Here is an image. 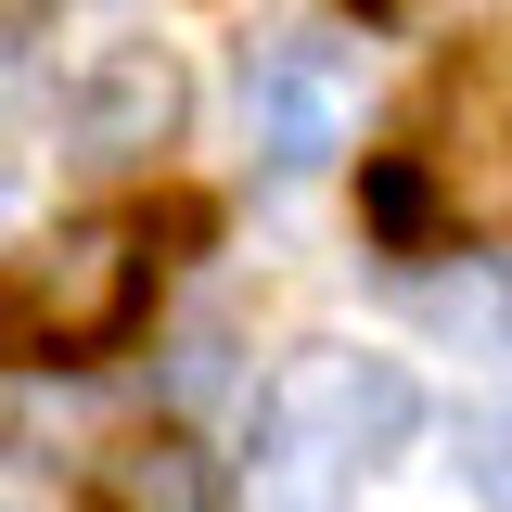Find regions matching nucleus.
<instances>
[{"label": "nucleus", "mask_w": 512, "mask_h": 512, "mask_svg": "<svg viewBox=\"0 0 512 512\" xmlns=\"http://www.w3.org/2000/svg\"><path fill=\"white\" fill-rule=\"evenodd\" d=\"M103 512H218V487H205V461L180 436H141L103 461Z\"/></svg>", "instance_id": "nucleus-6"}, {"label": "nucleus", "mask_w": 512, "mask_h": 512, "mask_svg": "<svg viewBox=\"0 0 512 512\" xmlns=\"http://www.w3.org/2000/svg\"><path fill=\"white\" fill-rule=\"evenodd\" d=\"M423 436V384L372 346H295L256 397V512H346V487Z\"/></svg>", "instance_id": "nucleus-1"}, {"label": "nucleus", "mask_w": 512, "mask_h": 512, "mask_svg": "<svg viewBox=\"0 0 512 512\" xmlns=\"http://www.w3.org/2000/svg\"><path fill=\"white\" fill-rule=\"evenodd\" d=\"M410 308H423V333L461 346V359H512V269H500V256L423 269V282H410Z\"/></svg>", "instance_id": "nucleus-5"}, {"label": "nucleus", "mask_w": 512, "mask_h": 512, "mask_svg": "<svg viewBox=\"0 0 512 512\" xmlns=\"http://www.w3.org/2000/svg\"><path fill=\"white\" fill-rule=\"evenodd\" d=\"M359 13H397V0H359Z\"/></svg>", "instance_id": "nucleus-10"}, {"label": "nucleus", "mask_w": 512, "mask_h": 512, "mask_svg": "<svg viewBox=\"0 0 512 512\" xmlns=\"http://www.w3.org/2000/svg\"><path fill=\"white\" fill-rule=\"evenodd\" d=\"M141 295H154V256L128 218H77L64 244H39L26 269V333L64 346V359H90V346H128L141 333Z\"/></svg>", "instance_id": "nucleus-3"}, {"label": "nucleus", "mask_w": 512, "mask_h": 512, "mask_svg": "<svg viewBox=\"0 0 512 512\" xmlns=\"http://www.w3.org/2000/svg\"><path fill=\"white\" fill-rule=\"evenodd\" d=\"M192 116L180 90V52H154V39H116V52H90L64 77V141L90 154V167H128V154H167Z\"/></svg>", "instance_id": "nucleus-4"}, {"label": "nucleus", "mask_w": 512, "mask_h": 512, "mask_svg": "<svg viewBox=\"0 0 512 512\" xmlns=\"http://www.w3.org/2000/svg\"><path fill=\"white\" fill-rule=\"evenodd\" d=\"M231 90H244V154L269 180H320L359 128V52L320 26H256Z\"/></svg>", "instance_id": "nucleus-2"}, {"label": "nucleus", "mask_w": 512, "mask_h": 512, "mask_svg": "<svg viewBox=\"0 0 512 512\" xmlns=\"http://www.w3.org/2000/svg\"><path fill=\"white\" fill-rule=\"evenodd\" d=\"M39 13H52V0H0V64L26 52V39H39Z\"/></svg>", "instance_id": "nucleus-7"}, {"label": "nucleus", "mask_w": 512, "mask_h": 512, "mask_svg": "<svg viewBox=\"0 0 512 512\" xmlns=\"http://www.w3.org/2000/svg\"><path fill=\"white\" fill-rule=\"evenodd\" d=\"M487 487H500V500H512V423H500V448H487Z\"/></svg>", "instance_id": "nucleus-8"}, {"label": "nucleus", "mask_w": 512, "mask_h": 512, "mask_svg": "<svg viewBox=\"0 0 512 512\" xmlns=\"http://www.w3.org/2000/svg\"><path fill=\"white\" fill-rule=\"evenodd\" d=\"M0 218H13V180H0Z\"/></svg>", "instance_id": "nucleus-9"}]
</instances>
